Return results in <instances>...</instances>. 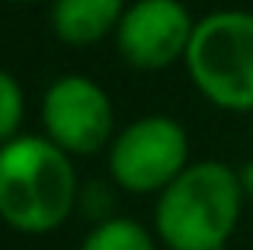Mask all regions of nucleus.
I'll return each instance as SVG.
<instances>
[{"instance_id": "obj_8", "label": "nucleus", "mask_w": 253, "mask_h": 250, "mask_svg": "<svg viewBox=\"0 0 253 250\" xmlns=\"http://www.w3.org/2000/svg\"><path fill=\"white\" fill-rule=\"evenodd\" d=\"M81 250H157V234L135 218L112 215L86 231Z\"/></svg>"}, {"instance_id": "obj_12", "label": "nucleus", "mask_w": 253, "mask_h": 250, "mask_svg": "<svg viewBox=\"0 0 253 250\" xmlns=\"http://www.w3.org/2000/svg\"><path fill=\"white\" fill-rule=\"evenodd\" d=\"M3 3H39V0H3Z\"/></svg>"}, {"instance_id": "obj_3", "label": "nucleus", "mask_w": 253, "mask_h": 250, "mask_svg": "<svg viewBox=\"0 0 253 250\" xmlns=\"http://www.w3.org/2000/svg\"><path fill=\"white\" fill-rule=\"evenodd\" d=\"M196 90L224 113H253V13L215 10L196 19L186 51Z\"/></svg>"}, {"instance_id": "obj_5", "label": "nucleus", "mask_w": 253, "mask_h": 250, "mask_svg": "<svg viewBox=\"0 0 253 250\" xmlns=\"http://www.w3.org/2000/svg\"><path fill=\"white\" fill-rule=\"evenodd\" d=\"M42 128L45 138H51L71 157H90L109 148L116 138L109 93L86 74L58 77L42 96Z\"/></svg>"}, {"instance_id": "obj_7", "label": "nucleus", "mask_w": 253, "mask_h": 250, "mask_svg": "<svg viewBox=\"0 0 253 250\" xmlns=\"http://www.w3.org/2000/svg\"><path fill=\"white\" fill-rule=\"evenodd\" d=\"M125 13V0H55L51 3V32L64 45L86 48L116 36Z\"/></svg>"}, {"instance_id": "obj_1", "label": "nucleus", "mask_w": 253, "mask_h": 250, "mask_svg": "<svg viewBox=\"0 0 253 250\" xmlns=\"http://www.w3.org/2000/svg\"><path fill=\"white\" fill-rule=\"evenodd\" d=\"M81 196L74 157L45 135L0 144V215L19 234H51L71 218Z\"/></svg>"}, {"instance_id": "obj_9", "label": "nucleus", "mask_w": 253, "mask_h": 250, "mask_svg": "<svg viewBox=\"0 0 253 250\" xmlns=\"http://www.w3.org/2000/svg\"><path fill=\"white\" fill-rule=\"evenodd\" d=\"M26 116V96L19 81L6 68H0V144L19 135V125Z\"/></svg>"}, {"instance_id": "obj_13", "label": "nucleus", "mask_w": 253, "mask_h": 250, "mask_svg": "<svg viewBox=\"0 0 253 250\" xmlns=\"http://www.w3.org/2000/svg\"><path fill=\"white\" fill-rule=\"evenodd\" d=\"M250 131H253V113H250Z\"/></svg>"}, {"instance_id": "obj_14", "label": "nucleus", "mask_w": 253, "mask_h": 250, "mask_svg": "<svg viewBox=\"0 0 253 250\" xmlns=\"http://www.w3.org/2000/svg\"><path fill=\"white\" fill-rule=\"evenodd\" d=\"M0 225H3V215H0Z\"/></svg>"}, {"instance_id": "obj_11", "label": "nucleus", "mask_w": 253, "mask_h": 250, "mask_svg": "<svg viewBox=\"0 0 253 250\" xmlns=\"http://www.w3.org/2000/svg\"><path fill=\"white\" fill-rule=\"evenodd\" d=\"M237 173H241V189H244V199L253 202V161H247L241 170H237Z\"/></svg>"}, {"instance_id": "obj_10", "label": "nucleus", "mask_w": 253, "mask_h": 250, "mask_svg": "<svg viewBox=\"0 0 253 250\" xmlns=\"http://www.w3.org/2000/svg\"><path fill=\"white\" fill-rule=\"evenodd\" d=\"M116 183L112 180H90L81 183V196H77V206L86 218L96 225V221L112 218V208H116Z\"/></svg>"}, {"instance_id": "obj_2", "label": "nucleus", "mask_w": 253, "mask_h": 250, "mask_svg": "<svg viewBox=\"0 0 253 250\" xmlns=\"http://www.w3.org/2000/svg\"><path fill=\"white\" fill-rule=\"evenodd\" d=\"M241 173L221 161L189 164L157 193L154 234L167 250H224L244 212Z\"/></svg>"}, {"instance_id": "obj_4", "label": "nucleus", "mask_w": 253, "mask_h": 250, "mask_svg": "<svg viewBox=\"0 0 253 250\" xmlns=\"http://www.w3.org/2000/svg\"><path fill=\"white\" fill-rule=\"evenodd\" d=\"M189 167V135L170 116H141L109 141V180L135 196H157Z\"/></svg>"}, {"instance_id": "obj_6", "label": "nucleus", "mask_w": 253, "mask_h": 250, "mask_svg": "<svg viewBox=\"0 0 253 250\" xmlns=\"http://www.w3.org/2000/svg\"><path fill=\"white\" fill-rule=\"evenodd\" d=\"M196 19L183 0H135L116 29V48L138 71H164L186 58Z\"/></svg>"}]
</instances>
